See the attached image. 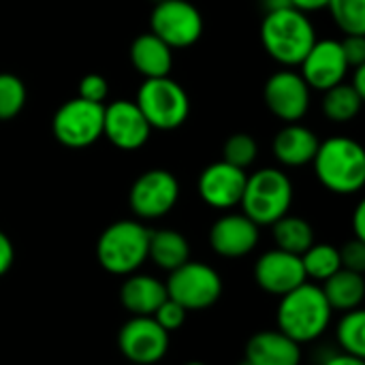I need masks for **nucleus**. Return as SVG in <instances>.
<instances>
[{
    "label": "nucleus",
    "instance_id": "obj_1",
    "mask_svg": "<svg viewBox=\"0 0 365 365\" xmlns=\"http://www.w3.org/2000/svg\"><path fill=\"white\" fill-rule=\"evenodd\" d=\"M331 317L334 310L314 282H304L295 291L282 295L276 310L278 329L297 344L319 340L329 329Z\"/></svg>",
    "mask_w": 365,
    "mask_h": 365
},
{
    "label": "nucleus",
    "instance_id": "obj_2",
    "mask_svg": "<svg viewBox=\"0 0 365 365\" xmlns=\"http://www.w3.org/2000/svg\"><path fill=\"white\" fill-rule=\"evenodd\" d=\"M319 182L336 195H355L365 184V150L351 137H329L314 154Z\"/></svg>",
    "mask_w": 365,
    "mask_h": 365
},
{
    "label": "nucleus",
    "instance_id": "obj_3",
    "mask_svg": "<svg viewBox=\"0 0 365 365\" xmlns=\"http://www.w3.org/2000/svg\"><path fill=\"white\" fill-rule=\"evenodd\" d=\"M265 51L284 66H297L317 43V28L310 17L293 6L265 13L261 24Z\"/></svg>",
    "mask_w": 365,
    "mask_h": 365
},
{
    "label": "nucleus",
    "instance_id": "obj_4",
    "mask_svg": "<svg viewBox=\"0 0 365 365\" xmlns=\"http://www.w3.org/2000/svg\"><path fill=\"white\" fill-rule=\"evenodd\" d=\"M150 229L139 220L111 222L96 242V261L111 276H130L148 261Z\"/></svg>",
    "mask_w": 365,
    "mask_h": 365
},
{
    "label": "nucleus",
    "instance_id": "obj_5",
    "mask_svg": "<svg viewBox=\"0 0 365 365\" xmlns=\"http://www.w3.org/2000/svg\"><path fill=\"white\" fill-rule=\"evenodd\" d=\"M293 203V184L289 175L276 167H265L246 178V188L240 201L246 214L259 227H272L289 214Z\"/></svg>",
    "mask_w": 365,
    "mask_h": 365
},
{
    "label": "nucleus",
    "instance_id": "obj_6",
    "mask_svg": "<svg viewBox=\"0 0 365 365\" xmlns=\"http://www.w3.org/2000/svg\"><path fill=\"white\" fill-rule=\"evenodd\" d=\"M135 103L156 130H175L190 115V98L171 77L145 79L137 90Z\"/></svg>",
    "mask_w": 365,
    "mask_h": 365
},
{
    "label": "nucleus",
    "instance_id": "obj_7",
    "mask_svg": "<svg viewBox=\"0 0 365 365\" xmlns=\"http://www.w3.org/2000/svg\"><path fill=\"white\" fill-rule=\"evenodd\" d=\"M167 297L180 304L188 312H201L218 304L222 297L220 274L201 261H186L178 269L169 272L165 282Z\"/></svg>",
    "mask_w": 365,
    "mask_h": 365
},
{
    "label": "nucleus",
    "instance_id": "obj_8",
    "mask_svg": "<svg viewBox=\"0 0 365 365\" xmlns=\"http://www.w3.org/2000/svg\"><path fill=\"white\" fill-rule=\"evenodd\" d=\"M103 118L105 105L75 96L56 109L51 118V133L64 148L83 150L103 137Z\"/></svg>",
    "mask_w": 365,
    "mask_h": 365
},
{
    "label": "nucleus",
    "instance_id": "obj_9",
    "mask_svg": "<svg viewBox=\"0 0 365 365\" xmlns=\"http://www.w3.org/2000/svg\"><path fill=\"white\" fill-rule=\"evenodd\" d=\"M150 32L171 49H184L201 38L203 17L188 0H158L150 17Z\"/></svg>",
    "mask_w": 365,
    "mask_h": 365
},
{
    "label": "nucleus",
    "instance_id": "obj_10",
    "mask_svg": "<svg viewBox=\"0 0 365 365\" xmlns=\"http://www.w3.org/2000/svg\"><path fill=\"white\" fill-rule=\"evenodd\" d=\"M180 201V182L167 169H150L141 173L128 192V203L139 220H156L167 216Z\"/></svg>",
    "mask_w": 365,
    "mask_h": 365
},
{
    "label": "nucleus",
    "instance_id": "obj_11",
    "mask_svg": "<svg viewBox=\"0 0 365 365\" xmlns=\"http://www.w3.org/2000/svg\"><path fill=\"white\" fill-rule=\"evenodd\" d=\"M169 344V334L152 317H133L118 331V351L128 364H158L167 357Z\"/></svg>",
    "mask_w": 365,
    "mask_h": 365
},
{
    "label": "nucleus",
    "instance_id": "obj_12",
    "mask_svg": "<svg viewBox=\"0 0 365 365\" xmlns=\"http://www.w3.org/2000/svg\"><path fill=\"white\" fill-rule=\"evenodd\" d=\"M267 109L282 122H299L310 107V88L295 71L282 68L274 73L263 86Z\"/></svg>",
    "mask_w": 365,
    "mask_h": 365
},
{
    "label": "nucleus",
    "instance_id": "obj_13",
    "mask_svg": "<svg viewBox=\"0 0 365 365\" xmlns=\"http://www.w3.org/2000/svg\"><path fill=\"white\" fill-rule=\"evenodd\" d=\"M152 126L137 107L135 101H113L105 105L103 137H107L118 150L135 152L150 139Z\"/></svg>",
    "mask_w": 365,
    "mask_h": 365
},
{
    "label": "nucleus",
    "instance_id": "obj_14",
    "mask_svg": "<svg viewBox=\"0 0 365 365\" xmlns=\"http://www.w3.org/2000/svg\"><path fill=\"white\" fill-rule=\"evenodd\" d=\"M255 282L261 291L274 297H282L304 282H308L302 257L272 248L263 252L255 263Z\"/></svg>",
    "mask_w": 365,
    "mask_h": 365
},
{
    "label": "nucleus",
    "instance_id": "obj_15",
    "mask_svg": "<svg viewBox=\"0 0 365 365\" xmlns=\"http://www.w3.org/2000/svg\"><path fill=\"white\" fill-rule=\"evenodd\" d=\"M349 62L342 53L340 41L323 38L312 45V49L302 60V77L310 90L325 92L338 83H342L349 75Z\"/></svg>",
    "mask_w": 365,
    "mask_h": 365
},
{
    "label": "nucleus",
    "instance_id": "obj_16",
    "mask_svg": "<svg viewBox=\"0 0 365 365\" xmlns=\"http://www.w3.org/2000/svg\"><path fill=\"white\" fill-rule=\"evenodd\" d=\"M248 173L225 160L207 165L197 182L199 197L205 205L214 210H233L240 205Z\"/></svg>",
    "mask_w": 365,
    "mask_h": 365
},
{
    "label": "nucleus",
    "instance_id": "obj_17",
    "mask_svg": "<svg viewBox=\"0 0 365 365\" xmlns=\"http://www.w3.org/2000/svg\"><path fill=\"white\" fill-rule=\"evenodd\" d=\"M261 240V227L246 214H225L210 227V246L222 259L250 255Z\"/></svg>",
    "mask_w": 365,
    "mask_h": 365
},
{
    "label": "nucleus",
    "instance_id": "obj_18",
    "mask_svg": "<svg viewBox=\"0 0 365 365\" xmlns=\"http://www.w3.org/2000/svg\"><path fill=\"white\" fill-rule=\"evenodd\" d=\"M244 361L250 365H299L302 344L284 336L280 329L257 331L246 342Z\"/></svg>",
    "mask_w": 365,
    "mask_h": 365
},
{
    "label": "nucleus",
    "instance_id": "obj_19",
    "mask_svg": "<svg viewBox=\"0 0 365 365\" xmlns=\"http://www.w3.org/2000/svg\"><path fill=\"white\" fill-rule=\"evenodd\" d=\"M319 143L321 141L314 130L299 122H291L276 133L272 152L276 160L284 167H304L314 160Z\"/></svg>",
    "mask_w": 365,
    "mask_h": 365
},
{
    "label": "nucleus",
    "instance_id": "obj_20",
    "mask_svg": "<svg viewBox=\"0 0 365 365\" xmlns=\"http://www.w3.org/2000/svg\"><path fill=\"white\" fill-rule=\"evenodd\" d=\"M120 287V304L133 317H152L167 299L165 282L150 274H130Z\"/></svg>",
    "mask_w": 365,
    "mask_h": 365
},
{
    "label": "nucleus",
    "instance_id": "obj_21",
    "mask_svg": "<svg viewBox=\"0 0 365 365\" xmlns=\"http://www.w3.org/2000/svg\"><path fill=\"white\" fill-rule=\"evenodd\" d=\"M130 62L145 79L169 77L173 68V49L163 43L156 34H139L130 45Z\"/></svg>",
    "mask_w": 365,
    "mask_h": 365
},
{
    "label": "nucleus",
    "instance_id": "obj_22",
    "mask_svg": "<svg viewBox=\"0 0 365 365\" xmlns=\"http://www.w3.org/2000/svg\"><path fill=\"white\" fill-rule=\"evenodd\" d=\"M148 261H152L158 269L169 274L186 261H190V244L180 231L173 229L150 231Z\"/></svg>",
    "mask_w": 365,
    "mask_h": 365
},
{
    "label": "nucleus",
    "instance_id": "obj_23",
    "mask_svg": "<svg viewBox=\"0 0 365 365\" xmlns=\"http://www.w3.org/2000/svg\"><path fill=\"white\" fill-rule=\"evenodd\" d=\"M331 310L349 312L361 308L365 299V278L364 274L351 269H338L331 278L319 284Z\"/></svg>",
    "mask_w": 365,
    "mask_h": 365
},
{
    "label": "nucleus",
    "instance_id": "obj_24",
    "mask_svg": "<svg viewBox=\"0 0 365 365\" xmlns=\"http://www.w3.org/2000/svg\"><path fill=\"white\" fill-rule=\"evenodd\" d=\"M272 237L276 248L302 257L317 240H314V229L306 218L299 216H282L272 225Z\"/></svg>",
    "mask_w": 365,
    "mask_h": 365
},
{
    "label": "nucleus",
    "instance_id": "obj_25",
    "mask_svg": "<svg viewBox=\"0 0 365 365\" xmlns=\"http://www.w3.org/2000/svg\"><path fill=\"white\" fill-rule=\"evenodd\" d=\"M323 94H325L323 96V113L331 122H338V124L351 122L361 111L364 96L346 81L325 90Z\"/></svg>",
    "mask_w": 365,
    "mask_h": 365
},
{
    "label": "nucleus",
    "instance_id": "obj_26",
    "mask_svg": "<svg viewBox=\"0 0 365 365\" xmlns=\"http://www.w3.org/2000/svg\"><path fill=\"white\" fill-rule=\"evenodd\" d=\"M302 265L306 278L319 284L331 278L338 269H342L338 248L331 244H317V242L302 255Z\"/></svg>",
    "mask_w": 365,
    "mask_h": 365
},
{
    "label": "nucleus",
    "instance_id": "obj_27",
    "mask_svg": "<svg viewBox=\"0 0 365 365\" xmlns=\"http://www.w3.org/2000/svg\"><path fill=\"white\" fill-rule=\"evenodd\" d=\"M336 340L342 353L365 359V310H349L336 325Z\"/></svg>",
    "mask_w": 365,
    "mask_h": 365
},
{
    "label": "nucleus",
    "instance_id": "obj_28",
    "mask_svg": "<svg viewBox=\"0 0 365 365\" xmlns=\"http://www.w3.org/2000/svg\"><path fill=\"white\" fill-rule=\"evenodd\" d=\"M327 9L344 34H365V0H329Z\"/></svg>",
    "mask_w": 365,
    "mask_h": 365
},
{
    "label": "nucleus",
    "instance_id": "obj_29",
    "mask_svg": "<svg viewBox=\"0 0 365 365\" xmlns=\"http://www.w3.org/2000/svg\"><path fill=\"white\" fill-rule=\"evenodd\" d=\"M28 92L24 81L13 73H0V122L13 120L21 113Z\"/></svg>",
    "mask_w": 365,
    "mask_h": 365
},
{
    "label": "nucleus",
    "instance_id": "obj_30",
    "mask_svg": "<svg viewBox=\"0 0 365 365\" xmlns=\"http://www.w3.org/2000/svg\"><path fill=\"white\" fill-rule=\"evenodd\" d=\"M257 154H259V145L255 137L248 133H235L222 145V160L244 171L257 160Z\"/></svg>",
    "mask_w": 365,
    "mask_h": 365
},
{
    "label": "nucleus",
    "instance_id": "obj_31",
    "mask_svg": "<svg viewBox=\"0 0 365 365\" xmlns=\"http://www.w3.org/2000/svg\"><path fill=\"white\" fill-rule=\"evenodd\" d=\"M186 317H188V310H184L180 304H175V302L169 299V297H167V299L158 306V310L152 314V319H154L167 334H173V331L182 329L184 323H186Z\"/></svg>",
    "mask_w": 365,
    "mask_h": 365
},
{
    "label": "nucleus",
    "instance_id": "obj_32",
    "mask_svg": "<svg viewBox=\"0 0 365 365\" xmlns=\"http://www.w3.org/2000/svg\"><path fill=\"white\" fill-rule=\"evenodd\" d=\"M77 96L83 101H90V103L105 105V101L109 96V81L98 73H90L79 81V94Z\"/></svg>",
    "mask_w": 365,
    "mask_h": 365
},
{
    "label": "nucleus",
    "instance_id": "obj_33",
    "mask_svg": "<svg viewBox=\"0 0 365 365\" xmlns=\"http://www.w3.org/2000/svg\"><path fill=\"white\" fill-rule=\"evenodd\" d=\"M338 252H340L342 269H351V272H357V274H365V242L353 237L342 248H338Z\"/></svg>",
    "mask_w": 365,
    "mask_h": 365
},
{
    "label": "nucleus",
    "instance_id": "obj_34",
    "mask_svg": "<svg viewBox=\"0 0 365 365\" xmlns=\"http://www.w3.org/2000/svg\"><path fill=\"white\" fill-rule=\"evenodd\" d=\"M342 53L349 62V66L357 68L365 64V34H346L340 41Z\"/></svg>",
    "mask_w": 365,
    "mask_h": 365
},
{
    "label": "nucleus",
    "instance_id": "obj_35",
    "mask_svg": "<svg viewBox=\"0 0 365 365\" xmlns=\"http://www.w3.org/2000/svg\"><path fill=\"white\" fill-rule=\"evenodd\" d=\"M13 261H15L13 242H11V237L4 231H0V278L13 267Z\"/></svg>",
    "mask_w": 365,
    "mask_h": 365
},
{
    "label": "nucleus",
    "instance_id": "obj_36",
    "mask_svg": "<svg viewBox=\"0 0 365 365\" xmlns=\"http://www.w3.org/2000/svg\"><path fill=\"white\" fill-rule=\"evenodd\" d=\"M353 233H355V240H361L365 242V203L361 201L353 214Z\"/></svg>",
    "mask_w": 365,
    "mask_h": 365
},
{
    "label": "nucleus",
    "instance_id": "obj_37",
    "mask_svg": "<svg viewBox=\"0 0 365 365\" xmlns=\"http://www.w3.org/2000/svg\"><path fill=\"white\" fill-rule=\"evenodd\" d=\"M293 9L302 11V13H312V11H321V9H327V2L329 0H289Z\"/></svg>",
    "mask_w": 365,
    "mask_h": 365
},
{
    "label": "nucleus",
    "instance_id": "obj_38",
    "mask_svg": "<svg viewBox=\"0 0 365 365\" xmlns=\"http://www.w3.org/2000/svg\"><path fill=\"white\" fill-rule=\"evenodd\" d=\"M323 365H365V359L364 357L349 355V353H336V355L327 357Z\"/></svg>",
    "mask_w": 365,
    "mask_h": 365
},
{
    "label": "nucleus",
    "instance_id": "obj_39",
    "mask_svg": "<svg viewBox=\"0 0 365 365\" xmlns=\"http://www.w3.org/2000/svg\"><path fill=\"white\" fill-rule=\"evenodd\" d=\"M351 86L361 94L365 98V64L364 66H357L355 68V77H353V81H351Z\"/></svg>",
    "mask_w": 365,
    "mask_h": 365
},
{
    "label": "nucleus",
    "instance_id": "obj_40",
    "mask_svg": "<svg viewBox=\"0 0 365 365\" xmlns=\"http://www.w3.org/2000/svg\"><path fill=\"white\" fill-rule=\"evenodd\" d=\"M265 4V13H272V11H280V9H289L291 2L289 0H263Z\"/></svg>",
    "mask_w": 365,
    "mask_h": 365
},
{
    "label": "nucleus",
    "instance_id": "obj_41",
    "mask_svg": "<svg viewBox=\"0 0 365 365\" xmlns=\"http://www.w3.org/2000/svg\"><path fill=\"white\" fill-rule=\"evenodd\" d=\"M184 365H207V364H203V361H188V364H184Z\"/></svg>",
    "mask_w": 365,
    "mask_h": 365
},
{
    "label": "nucleus",
    "instance_id": "obj_42",
    "mask_svg": "<svg viewBox=\"0 0 365 365\" xmlns=\"http://www.w3.org/2000/svg\"><path fill=\"white\" fill-rule=\"evenodd\" d=\"M240 365H250V364H248V361H242V364H240Z\"/></svg>",
    "mask_w": 365,
    "mask_h": 365
},
{
    "label": "nucleus",
    "instance_id": "obj_43",
    "mask_svg": "<svg viewBox=\"0 0 365 365\" xmlns=\"http://www.w3.org/2000/svg\"><path fill=\"white\" fill-rule=\"evenodd\" d=\"M128 365H135V364H128Z\"/></svg>",
    "mask_w": 365,
    "mask_h": 365
}]
</instances>
